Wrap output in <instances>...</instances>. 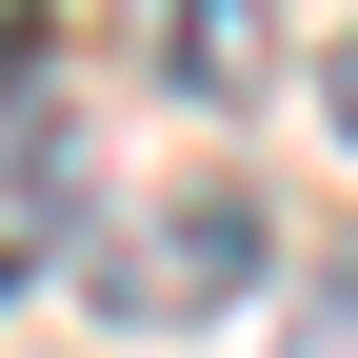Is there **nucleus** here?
<instances>
[{"label":"nucleus","mask_w":358,"mask_h":358,"mask_svg":"<svg viewBox=\"0 0 358 358\" xmlns=\"http://www.w3.org/2000/svg\"><path fill=\"white\" fill-rule=\"evenodd\" d=\"M259 279H299L279 259V199H259L239 159H179L140 219H120V259H100V299L140 338H179V319H219V299H259Z\"/></svg>","instance_id":"obj_1"},{"label":"nucleus","mask_w":358,"mask_h":358,"mask_svg":"<svg viewBox=\"0 0 358 358\" xmlns=\"http://www.w3.org/2000/svg\"><path fill=\"white\" fill-rule=\"evenodd\" d=\"M120 60L159 80L179 120H239V100H279V0H120Z\"/></svg>","instance_id":"obj_2"},{"label":"nucleus","mask_w":358,"mask_h":358,"mask_svg":"<svg viewBox=\"0 0 358 358\" xmlns=\"http://www.w3.org/2000/svg\"><path fill=\"white\" fill-rule=\"evenodd\" d=\"M279 358H358V239H319L279 279Z\"/></svg>","instance_id":"obj_3"},{"label":"nucleus","mask_w":358,"mask_h":358,"mask_svg":"<svg viewBox=\"0 0 358 358\" xmlns=\"http://www.w3.org/2000/svg\"><path fill=\"white\" fill-rule=\"evenodd\" d=\"M0 60H60V0H0Z\"/></svg>","instance_id":"obj_4"},{"label":"nucleus","mask_w":358,"mask_h":358,"mask_svg":"<svg viewBox=\"0 0 358 358\" xmlns=\"http://www.w3.org/2000/svg\"><path fill=\"white\" fill-rule=\"evenodd\" d=\"M319 120H338V140H358V40H338V60H319Z\"/></svg>","instance_id":"obj_5"}]
</instances>
